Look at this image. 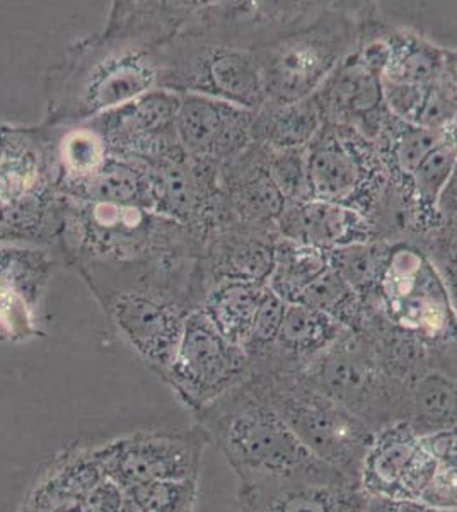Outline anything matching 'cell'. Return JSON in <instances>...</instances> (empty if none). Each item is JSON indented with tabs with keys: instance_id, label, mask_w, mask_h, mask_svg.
Instances as JSON below:
<instances>
[{
	"instance_id": "6da1fadb",
	"label": "cell",
	"mask_w": 457,
	"mask_h": 512,
	"mask_svg": "<svg viewBox=\"0 0 457 512\" xmlns=\"http://www.w3.org/2000/svg\"><path fill=\"white\" fill-rule=\"evenodd\" d=\"M193 417L224 453L239 483L343 477L302 446L256 373Z\"/></svg>"
},
{
	"instance_id": "7a4b0ae2",
	"label": "cell",
	"mask_w": 457,
	"mask_h": 512,
	"mask_svg": "<svg viewBox=\"0 0 457 512\" xmlns=\"http://www.w3.org/2000/svg\"><path fill=\"white\" fill-rule=\"evenodd\" d=\"M352 21L333 11H309L256 48L267 101L292 103L316 94L355 47Z\"/></svg>"
},
{
	"instance_id": "3957f363",
	"label": "cell",
	"mask_w": 457,
	"mask_h": 512,
	"mask_svg": "<svg viewBox=\"0 0 457 512\" xmlns=\"http://www.w3.org/2000/svg\"><path fill=\"white\" fill-rule=\"evenodd\" d=\"M256 374L263 379L273 407L302 446L343 477L359 483L362 463L376 432L302 374Z\"/></svg>"
},
{
	"instance_id": "277c9868",
	"label": "cell",
	"mask_w": 457,
	"mask_h": 512,
	"mask_svg": "<svg viewBox=\"0 0 457 512\" xmlns=\"http://www.w3.org/2000/svg\"><path fill=\"white\" fill-rule=\"evenodd\" d=\"M120 287L93 282L106 315L128 347L159 376L168 373L188 316L202 308L200 301L168 286L159 275L135 274Z\"/></svg>"
},
{
	"instance_id": "5b68a950",
	"label": "cell",
	"mask_w": 457,
	"mask_h": 512,
	"mask_svg": "<svg viewBox=\"0 0 457 512\" xmlns=\"http://www.w3.org/2000/svg\"><path fill=\"white\" fill-rule=\"evenodd\" d=\"M301 374L372 432L406 422L408 384L386 373L369 338L359 330H345Z\"/></svg>"
},
{
	"instance_id": "8992f818",
	"label": "cell",
	"mask_w": 457,
	"mask_h": 512,
	"mask_svg": "<svg viewBox=\"0 0 457 512\" xmlns=\"http://www.w3.org/2000/svg\"><path fill=\"white\" fill-rule=\"evenodd\" d=\"M164 86L183 93L203 94L256 111L265 101L256 50L236 38L191 35L161 59Z\"/></svg>"
},
{
	"instance_id": "52a82bcc",
	"label": "cell",
	"mask_w": 457,
	"mask_h": 512,
	"mask_svg": "<svg viewBox=\"0 0 457 512\" xmlns=\"http://www.w3.org/2000/svg\"><path fill=\"white\" fill-rule=\"evenodd\" d=\"M307 176L311 198L348 205L367 217L389 173L372 140L326 122L307 146Z\"/></svg>"
},
{
	"instance_id": "ba28073f",
	"label": "cell",
	"mask_w": 457,
	"mask_h": 512,
	"mask_svg": "<svg viewBox=\"0 0 457 512\" xmlns=\"http://www.w3.org/2000/svg\"><path fill=\"white\" fill-rule=\"evenodd\" d=\"M249 373L248 354L231 344L200 308L188 316L173 362L162 379L191 414H197L243 383Z\"/></svg>"
},
{
	"instance_id": "9c48e42d",
	"label": "cell",
	"mask_w": 457,
	"mask_h": 512,
	"mask_svg": "<svg viewBox=\"0 0 457 512\" xmlns=\"http://www.w3.org/2000/svg\"><path fill=\"white\" fill-rule=\"evenodd\" d=\"M212 443L200 425L181 431H137L94 446L106 478L123 492L159 480H200Z\"/></svg>"
},
{
	"instance_id": "30bf717a",
	"label": "cell",
	"mask_w": 457,
	"mask_h": 512,
	"mask_svg": "<svg viewBox=\"0 0 457 512\" xmlns=\"http://www.w3.org/2000/svg\"><path fill=\"white\" fill-rule=\"evenodd\" d=\"M53 212L43 151L26 135L0 134V238H40Z\"/></svg>"
},
{
	"instance_id": "8fae6325",
	"label": "cell",
	"mask_w": 457,
	"mask_h": 512,
	"mask_svg": "<svg viewBox=\"0 0 457 512\" xmlns=\"http://www.w3.org/2000/svg\"><path fill=\"white\" fill-rule=\"evenodd\" d=\"M434 453L408 422L377 431L367 449L359 485L369 497L420 501L434 477Z\"/></svg>"
},
{
	"instance_id": "7c38bea8",
	"label": "cell",
	"mask_w": 457,
	"mask_h": 512,
	"mask_svg": "<svg viewBox=\"0 0 457 512\" xmlns=\"http://www.w3.org/2000/svg\"><path fill=\"white\" fill-rule=\"evenodd\" d=\"M253 118L255 111L203 94L183 93L176 135L190 158L222 169L253 144Z\"/></svg>"
},
{
	"instance_id": "4fadbf2b",
	"label": "cell",
	"mask_w": 457,
	"mask_h": 512,
	"mask_svg": "<svg viewBox=\"0 0 457 512\" xmlns=\"http://www.w3.org/2000/svg\"><path fill=\"white\" fill-rule=\"evenodd\" d=\"M324 122L357 130L365 139H377L389 118L382 77L369 69L359 52L347 55L316 91Z\"/></svg>"
},
{
	"instance_id": "5bb4252c",
	"label": "cell",
	"mask_w": 457,
	"mask_h": 512,
	"mask_svg": "<svg viewBox=\"0 0 457 512\" xmlns=\"http://www.w3.org/2000/svg\"><path fill=\"white\" fill-rule=\"evenodd\" d=\"M81 113H101L128 105L161 81V60L154 59L152 47L122 45L99 53L82 76Z\"/></svg>"
},
{
	"instance_id": "9a60e30c",
	"label": "cell",
	"mask_w": 457,
	"mask_h": 512,
	"mask_svg": "<svg viewBox=\"0 0 457 512\" xmlns=\"http://www.w3.org/2000/svg\"><path fill=\"white\" fill-rule=\"evenodd\" d=\"M239 512H364L365 494L348 478L239 483Z\"/></svg>"
},
{
	"instance_id": "2e32d148",
	"label": "cell",
	"mask_w": 457,
	"mask_h": 512,
	"mask_svg": "<svg viewBox=\"0 0 457 512\" xmlns=\"http://www.w3.org/2000/svg\"><path fill=\"white\" fill-rule=\"evenodd\" d=\"M103 480L105 470L94 446L69 449L38 478L19 512H94L89 499Z\"/></svg>"
},
{
	"instance_id": "e0dca14e",
	"label": "cell",
	"mask_w": 457,
	"mask_h": 512,
	"mask_svg": "<svg viewBox=\"0 0 457 512\" xmlns=\"http://www.w3.org/2000/svg\"><path fill=\"white\" fill-rule=\"evenodd\" d=\"M347 328L306 304L289 303L272 349L251 362L255 373L301 374Z\"/></svg>"
},
{
	"instance_id": "ac0fdd59",
	"label": "cell",
	"mask_w": 457,
	"mask_h": 512,
	"mask_svg": "<svg viewBox=\"0 0 457 512\" xmlns=\"http://www.w3.org/2000/svg\"><path fill=\"white\" fill-rule=\"evenodd\" d=\"M277 231L280 238L314 246L326 253L374 238L371 222L362 212L316 198L287 202L282 216L278 217Z\"/></svg>"
},
{
	"instance_id": "d6986e66",
	"label": "cell",
	"mask_w": 457,
	"mask_h": 512,
	"mask_svg": "<svg viewBox=\"0 0 457 512\" xmlns=\"http://www.w3.org/2000/svg\"><path fill=\"white\" fill-rule=\"evenodd\" d=\"M318 99L309 96L292 103L265 101L255 111L253 142L267 149H302L313 142L324 125Z\"/></svg>"
},
{
	"instance_id": "ffe728a7",
	"label": "cell",
	"mask_w": 457,
	"mask_h": 512,
	"mask_svg": "<svg viewBox=\"0 0 457 512\" xmlns=\"http://www.w3.org/2000/svg\"><path fill=\"white\" fill-rule=\"evenodd\" d=\"M267 284L222 280L205 294L202 309L231 344L246 349Z\"/></svg>"
},
{
	"instance_id": "44dd1931",
	"label": "cell",
	"mask_w": 457,
	"mask_h": 512,
	"mask_svg": "<svg viewBox=\"0 0 457 512\" xmlns=\"http://www.w3.org/2000/svg\"><path fill=\"white\" fill-rule=\"evenodd\" d=\"M406 422L420 436L457 431V379L427 371L411 381Z\"/></svg>"
},
{
	"instance_id": "7402d4cb",
	"label": "cell",
	"mask_w": 457,
	"mask_h": 512,
	"mask_svg": "<svg viewBox=\"0 0 457 512\" xmlns=\"http://www.w3.org/2000/svg\"><path fill=\"white\" fill-rule=\"evenodd\" d=\"M330 268V253L278 236L273 270L267 286L285 303H296L302 292Z\"/></svg>"
},
{
	"instance_id": "603a6c76",
	"label": "cell",
	"mask_w": 457,
	"mask_h": 512,
	"mask_svg": "<svg viewBox=\"0 0 457 512\" xmlns=\"http://www.w3.org/2000/svg\"><path fill=\"white\" fill-rule=\"evenodd\" d=\"M394 245L371 238L330 251V267L371 306L379 296Z\"/></svg>"
},
{
	"instance_id": "cb8c5ba5",
	"label": "cell",
	"mask_w": 457,
	"mask_h": 512,
	"mask_svg": "<svg viewBox=\"0 0 457 512\" xmlns=\"http://www.w3.org/2000/svg\"><path fill=\"white\" fill-rule=\"evenodd\" d=\"M389 43L388 67L382 81L427 88L442 74L447 52L413 33H393Z\"/></svg>"
},
{
	"instance_id": "d4e9b609",
	"label": "cell",
	"mask_w": 457,
	"mask_h": 512,
	"mask_svg": "<svg viewBox=\"0 0 457 512\" xmlns=\"http://www.w3.org/2000/svg\"><path fill=\"white\" fill-rule=\"evenodd\" d=\"M457 164V122L447 130L446 137L423 159L411 176V190L425 217L432 224L440 219V198L446 192Z\"/></svg>"
},
{
	"instance_id": "484cf974",
	"label": "cell",
	"mask_w": 457,
	"mask_h": 512,
	"mask_svg": "<svg viewBox=\"0 0 457 512\" xmlns=\"http://www.w3.org/2000/svg\"><path fill=\"white\" fill-rule=\"evenodd\" d=\"M296 303L321 311L347 330H360L369 308L364 299L331 267L302 292Z\"/></svg>"
},
{
	"instance_id": "4316f807",
	"label": "cell",
	"mask_w": 457,
	"mask_h": 512,
	"mask_svg": "<svg viewBox=\"0 0 457 512\" xmlns=\"http://www.w3.org/2000/svg\"><path fill=\"white\" fill-rule=\"evenodd\" d=\"M147 512H193L197 506L198 480H159L142 483L125 492Z\"/></svg>"
},
{
	"instance_id": "83f0119b",
	"label": "cell",
	"mask_w": 457,
	"mask_h": 512,
	"mask_svg": "<svg viewBox=\"0 0 457 512\" xmlns=\"http://www.w3.org/2000/svg\"><path fill=\"white\" fill-rule=\"evenodd\" d=\"M106 159L108 147L98 132L89 128L72 130L62 140V164L67 171L64 183L86 180L103 168Z\"/></svg>"
},
{
	"instance_id": "f1b7e54d",
	"label": "cell",
	"mask_w": 457,
	"mask_h": 512,
	"mask_svg": "<svg viewBox=\"0 0 457 512\" xmlns=\"http://www.w3.org/2000/svg\"><path fill=\"white\" fill-rule=\"evenodd\" d=\"M265 163L273 183L284 195L285 202L311 200L307 176V147L282 151L265 147Z\"/></svg>"
},
{
	"instance_id": "f546056e",
	"label": "cell",
	"mask_w": 457,
	"mask_h": 512,
	"mask_svg": "<svg viewBox=\"0 0 457 512\" xmlns=\"http://www.w3.org/2000/svg\"><path fill=\"white\" fill-rule=\"evenodd\" d=\"M287 304L282 297L267 286V291L261 297L260 306L256 311L251 335H249L248 344L244 352L248 354L249 364L258 361L268 350L272 349L278 332L284 323L285 309Z\"/></svg>"
},
{
	"instance_id": "4dcf8cb0",
	"label": "cell",
	"mask_w": 457,
	"mask_h": 512,
	"mask_svg": "<svg viewBox=\"0 0 457 512\" xmlns=\"http://www.w3.org/2000/svg\"><path fill=\"white\" fill-rule=\"evenodd\" d=\"M89 502L94 512H122L125 492L110 478H106L93 490Z\"/></svg>"
},
{
	"instance_id": "1f68e13d",
	"label": "cell",
	"mask_w": 457,
	"mask_h": 512,
	"mask_svg": "<svg viewBox=\"0 0 457 512\" xmlns=\"http://www.w3.org/2000/svg\"><path fill=\"white\" fill-rule=\"evenodd\" d=\"M364 512H440L420 501L405 499H382L365 495Z\"/></svg>"
},
{
	"instance_id": "d6a6232c",
	"label": "cell",
	"mask_w": 457,
	"mask_h": 512,
	"mask_svg": "<svg viewBox=\"0 0 457 512\" xmlns=\"http://www.w3.org/2000/svg\"><path fill=\"white\" fill-rule=\"evenodd\" d=\"M457 212V164L454 173H452L451 181L447 185L446 192L440 198L439 214L440 219L454 216Z\"/></svg>"
},
{
	"instance_id": "836d02e7",
	"label": "cell",
	"mask_w": 457,
	"mask_h": 512,
	"mask_svg": "<svg viewBox=\"0 0 457 512\" xmlns=\"http://www.w3.org/2000/svg\"><path fill=\"white\" fill-rule=\"evenodd\" d=\"M442 280H444L447 296H449L452 309H454V315L457 318V251L452 253L449 262L446 263V275H444Z\"/></svg>"
},
{
	"instance_id": "e575fe53",
	"label": "cell",
	"mask_w": 457,
	"mask_h": 512,
	"mask_svg": "<svg viewBox=\"0 0 457 512\" xmlns=\"http://www.w3.org/2000/svg\"><path fill=\"white\" fill-rule=\"evenodd\" d=\"M122 512H147L142 509V507L137 506L134 502L128 499L127 495H125V502H123Z\"/></svg>"
},
{
	"instance_id": "d590c367",
	"label": "cell",
	"mask_w": 457,
	"mask_h": 512,
	"mask_svg": "<svg viewBox=\"0 0 457 512\" xmlns=\"http://www.w3.org/2000/svg\"><path fill=\"white\" fill-rule=\"evenodd\" d=\"M452 67H454V74H456L457 81V53H451Z\"/></svg>"
},
{
	"instance_id": "8d00e7d4",
	"label": "cell",
	"mask_w": 457,
	"mask_h": 512,
	"mask_svg": "<svg viewBox=\"0 0 457 512\" xmlns=\"http://www.w3.org/2000/svg\"><path fill=\"white\" fill-rule=\"evenodd\" d=\"M449 512H457V511H449Z\"/></svg>"
}]
</instances>
